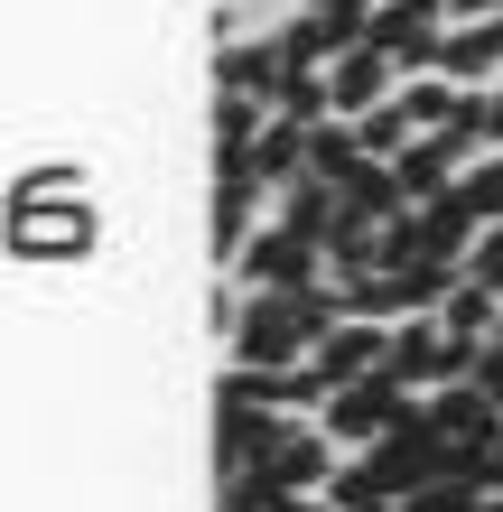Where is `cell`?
I'll list each match as a JSON object with an SVG mask.
<instances>
[{
    "label": "cell",
    "mask_w": 503,
    "mask_h": 512,
    "mask_svg": "<svg viewBox=\"0 0 503 512\" xmlns=\"http://www.w3.org/2000/svg\"><path fill=\"white\" fill-rule=\"evenodd\" d=\"M336 326H345L336 280H317V289H252L243 308H233V364H252V373L308 364Z\"/></svg>",
    "instance_id": "obj_1"
},
{
    "label": "cell",
    "mask_w": 503,
    "mask_h": 512,
    "mask_svg": "<svg viewBox=\"0 0 503 512\" xmlns=\"http://www.w3.org/2000/svg\"><path fill=\"white\" fill-rule=\"evenodd\" d=\"M420 410V391H401L392 373H373V382H345V391H327V410H317V429H327L345 457H373L382 438L401 429V419Z\"/></svg>",
    "instance_id": "obj_2"
},
{
    "label": "cell",
    "mask_w": 503,
    "mask_h": 512,
    "mask_svg": "<svg viewBox=\"0 0 503 512\" xmlns=\"http://www.w3.org/2000/svg\"><path fill=\"white\" fill-rule=\"evenodd\" d=\"M336 466H345V447L317 429V419H289V438H280L252 475H233V485H252V494H271V503H299V494H327Z\"/></svg>",
    "instance_id": "obj_3"
},
{
    "label": "cell",
    "mask_w": 503,
    "mask_h": 512,
    "mask_svg": "<svg viewBox=\"0 0 503 512\" xmlns=\"http://www.w3.org/2000/svg\"><path fill=\"white\" fill-rule=\"evenodd\" d=\"M392 382L420 391V401H429V391H448V382H476V345L448 336L438 317H401L392 326Z\"/></svg>",
    "instance_id": "obj_4"
},
{
    "label": "cell",
    "mask_w": 503,
    "mask_h": 512,
    "mask_svg": "<svg viewBox=\"0 0 503 512\" xmlns=\"http://www.w3.org/2000/svg\"><path fill=\"white\" fill-rule=\"evenodd\" d=\"M364 47L392 56L401 84L410 75H438V56H448V10H438V0H382V10L364 19Z\"/></svg>",
    "instance_id": "obj_5"
},
{
    "label": "cell",
    "mask_w": 503,
    "mask_h": 512,
    "mask_svg": "<svg viewBox=\"0 0 503 512\" xmlns=\"http://www.w3.org/2000/svg\"><path fill=\"white\" fill-rule=\"evenodd\" d=\"M94 205L84 196H38V205H10V252L19 261H84L94 252Z\"/></svg>",
    "instance_id": "obj_6"
},
{
    "label": "cell",
    "mask_w": 503,
    "mask_h": 512,
    "mask_svg": "<svg viewBox=\"0 0 503 512\" xmlns=\"http://www.w3.org/2000/svg\"><path fill=\"white\" fill-rule=\"evenodd\" d=\"M233 280H252V289H317L327 280V252L308 243V233H289V224H261L243 261H233Z\"/></svg>",
    "instance_id": "obj_7"
},
{
    "label": "cell",
    "mask_w": 503,
    "mask_h": 512,
    "mask_svg": "<svg viewBox=\"0 0 503 512\" xmlns=\"http://www.w3.org/2000/svg\"><path fill=\"white\" fill-rule=\"evenodd\" d=\"M280 84H289L280 28H261V38H224V47H215V94H252V103H280Z\"/></svg>",
    "instance_id": "obj_8"
},
{
    "label": "cell",
    "mask_w": 503,
    "mask_h": 512,
    "mask_svg": "<svg viewBox=\"0 0 503 512\" xmlns=\"http://www.w3.org/2000/svg\"><path fill=\"white\" fill-rule=\"evenodd\" d=\"M327 94H336V122H364V112H382L401 94V66L382 47H345L336 66H327Z\"/></svg>",
    "instance_id": "obj_9"
},
{
    "label": "cell",
    "mask_w": 503,
    "mask_h": 512,
    "mask_svg": "<svg viewBox=\"0 0 503 512\" xmlns=\"http://www.w3.org/2000/svg\"><path fill=\"white\" fill-rule=\"evenodd\" d=\"M317 373H327V391H345V382H373V373H392V326H373V317H345L327 345L308 354Z\"/></svg>",
    "instance_id": "obj_10"
},
{
    "label": "cell",
    "mask_w": 503,
    "mask_h": 512,
    "mask_svg": "<svg viewBox=\"0 0 503 512\" xmlns=\"http://www.w3.org/2000/svg\"><path fill=\"white\" fill-rule=\"evenodd\" d=\"M410 224H420V252H429V261H457V270H466V252H476V233H485L476 215H466V196H457V187H448V196H429Z\"/></svg>",
    "instance_id": "obj_11"
},
{
    "label": "cell",
    "mask_w": 503,
    "mask_h": 512,
    "mask_svg": "<svg viewBox=\"0 0 503 512\" xmlns=\"http://www.w3.org/2000/svg\"><path fill=\"white\" fill-rule=\"evenodd\" d=\"M252 168H261V187H299V177H308V122H280V112H271V122H261V140H252Z\"/></svg>",
    "instance_id": "obj_12"
},
{
    "label": "cell",
    "mask_w": 503,
    "mask_h": 512,
    "mask_svg": "<svg viewBox=\"0 0 503 512\" xmlns=\"http://www.w3.org/2000/svg\"><path fill=\"white\" fill-rule=\"evenodd\" d=\"M336 215H345V196L327 187V177H299V187H280V215H271V224H289V233H308V243L327 252V233H336Z\"/></svg>",
    "instance_id": "obj_13"
},
{
    "label": "cell",
    "mask_w": 503,
    "mask_h": 512,
    "mask_svg": "<svg viewBox=\"0 0 503 512\" xmlns=\"http://www.w3.org/2000/svg\"><path fill=\"white\" fill-rule=\"evenodd\" d=\"M401 503H410V494H401L373 457H345L336 485H327V512H401Z\"/></svg>",
    "instance_id": "obj_14"
},
{
    "label": "cell",
    "mask_w": 503,
    "mask_h": 512,
    "mask_svg": "<svg viewBox=\"0 0 503 512\" xmlns=\"http://www.w3.org/2000/svg\"><path fill=\"white\" fill-rule=\"evenodd\" d=\"M401 112H410V131H420V140H438V131L466 112V84H448V75H410V84H401Z\"/></svg>",
    "instance_id": "obj_15"
},
{
    "label": "cell",
    "mask_w": 503,
    "mask_h": 512,
    "mask_svg": "<svg viewBox=\"0 0 503 512\" xmlns=\"http://www.w3.org/2000/svg\"><path fill=\"white\" fill-rule=\"evenodd\" d=\"M438 326H448V336H466V345H485L494 326H503V298L476 280V270H466V280L448 289V308H438Z\"/></svg>",
    "instance_id": "obj_16"
},
{
    "label": "cell",
    "mask_w": 503,
    "mask_h": 512,
    "mask_svg": "<svg viewBox=\"0 0 503 512\" xmlns=\"http://www.w3.org/2000/svg\"><path fill=\"white\" fill-rule=\"evenodd\" d=\"M354 168H364V140H354V122H317V131H308V177L345 187Z\"/></svg>",
    "instance_id": "obj_17"
},
{
    "label": "cell",
    "mask_w": 503,
    "mask_h": 512,
    "mask_svg": "<svg viewBox=\"0 0 503 512\" xmlns=\"http://www.w3.org/2000/svg\"><path fill=\"white\" fill-rule=\"evenodd\" d=\"M354 140H364V159H382V168H392V159H401V149L420 140V131H410V112H401V94H392L382 112H364V122H354Z\"/></svg>",
    "instance_id": "obj_18"
},
{
    "label": "cell",
    "mask_w": 503,
    "mask_h": 512,
    "mask_svg": "<svg viewBox=\"0 0 503 512\" xmlns=\"http://www.w3.org/2000/svg\"><path fill=\"white\" fill-rule=\"evenodd\" d=\"M401 512H485V485H466V475H438V485H420Z\"/></svg>",
    "instance_id": "obj_19"
},
{
    "label": "cell",
    "mask_w": 503,
    "mask_h": 512,
    "mask_svg": "<svg viewBox=\"0 0 503 512\" xmlns=\"http://www.w3.org/2000/svg\"><path fill=\"white\" fill-rule=\"evenodd\" d=\"M466 270H476V280H485V289L503 298V224H485V233H476V252H466Z\"/></svg>",
    "instance_id": "obj_20"
},
{
    "label": "cell",
    "mask_w": 503,
    "mask_h": 512,
    "mask_svg": "<svg viewBox=\"0 0 503 512\" xmlns=\"http://www.w3.org/2000/svg\"><path fill=\"white\" fill-rule=\"evenodd\" d=\"M476 122H485V149H503V84H476Z\"/></svg>",
    "instance_id": "obj_21"
},
{
    "label": "cell",
    "mask_w": 503,
    "mask_h": 512,
    "mask_svg": "<svg viewBox=\"0 0 503 512\" xmlns=\"http://www.w3.org/2000/svg\"><path fill=\"white\" fill-rule=\"evenodd\" d=\"M476 382H485V391H494V401H503V326H494V336L476 345Z\"/></svg>",
    "instance_id": "obj_22"
},
{
    "label": "cell",
    "mask_w": 503,
    "mask_h": 512,
    "mask_svg": "<svg viewBox=\"0 0 503 512\" xmlns=\"http://www.w3.org/2000/svg\"><path fill=\"white\" fill-rule=\"evenodd\" d=\"M438 10H448V28H476V19H494L503 0H438Z\"/></svg>",
    "instance_id": "obj_23"
},
{
    "label": "cell",
    "mask_w": 503,
    "mask_h": 512,
    "mask_svg": "<svg viewBox=\"0 0 503 512\" xmlns=\"http://www.w3.org/2000/svg\"><path fill=\"white\" fill-rule=\"evenodd\" d=\"M485 512H503V494H485Z\"/></svg>",
    "instance_id": "obj_24"
},
{
    "label": "cell",
    "mask_w": 503,
    "mask_h": 512,
    "mask_svg": "<svg viewBox=\"0 0 503 512\" xmlns=\"http://www.w3.org/2000/svg\"><path fill=\"white\" fill-rule=\"evenodd\" d=\"M354 10H382V0H354Z\"/></svg>",
    "instance_id": "obj_25"
}]
</instances>
